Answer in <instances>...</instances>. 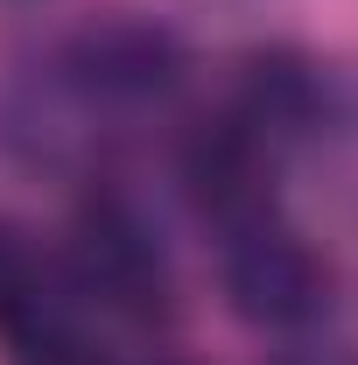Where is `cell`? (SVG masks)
I'll return each mask as SVG.
<instances>
[{
    "instance_id": "obj_1",
    "label": "cell",
    "mask_w": 358,
    "mask_h": 365,
    "mask_svg": "<svg viewBox=\"0 0 358 365\" xmlns=\"http://www.w3.org/2000/svg\"><path fill=\"white\" fill-rule=\"evenodd\" d=\"M225 295L246 323H267V330H288L323 309V260L295 232H267L246 225L225 253Z\"/></svg>"
},
{
    "instance_id": "obj_2",
    "label": "cell",
    "mask_w": 358,
    "mask_h": 365,
    "mask_svg": "<svg viewBox=\"0 0 358 365\" xmlns=\"http://www.w3.org/2000/svg\"><path fill=\"white\" fill-rule=\"evenodd\" d=\"M78 267H85L91 295L127 309V317H162L169 309V274L155 239L134 225L127 204H91L85 225H78Z\"/></svg>"
},
{
    "instance_id": "obj_3",
    "label": "cell",
    "mask_w": 358,
    "mask_h": 365,
    "mask_svg": "<svg viewBox=\"0 0 358 365\" xmlns=\"http://www.w3.org/2000/svg\"><path fill=\"white\" fill-rule=\"evenodd\" d=\"M183 182L197 197L204 218L218 225H253L260 218V197H267V155H260V134L239 127V120H218L183 148Z\"/></svg>"
},
{
    "instance_id": "obj_4",
    "label": "cell",
    "mask_w": 358,
    "mask_h": 365,
    "mask_svg": "<svg viewBox=\"0 0 358 365\" xmlns=\"http://www.w3.org/2000/svg\"><path fill=\"white\" fill-rule=\"evenodd\" d=\"M91 63H98V78L106 85H162L169 78V43L162 36H148V29H106V36H91Z\"/></svg>"
},
{
    "instance_id": "obj_5",
    "label": "cell",
    "mask_w": 358,
    "mask_h": 365,
    "mask_svg": "<svg viewBox=\"0 0 358 365\" xmlns=\"http://www.w3.org/2000/svg\"><path fill=\"white\" fill-rule=\"evenodd\" d=\"M7 344H14V365H106L85 337L71 330V323L43 317V309H36L29 323H14V330H7Z\"/></svg>"
},
{
    "instance_id": "obj_6",
    "label": "cell",
    "mask_w": 358,
    "mask_h": 365,
    "mask_svg": "<svg viewBox=\"0 0 358 365\" xmlns=\"http://www.w3.org/2000/svg\"><path fill=\"white\" fill-rule=\"evenodd\" d=\"M310 113V78L288 56H260L253 63V120H295Z\"/></svg>"
},
{
    "instance_id": "obj_7",
    "label": "cell",
    "mask_w": 358,
    "mask_h": 365,
    "mask_svg": "<svg viewBox=\"0 0 358 365\" xmlns=\"http://www.w3.org/2000/svg\"><path fill=\"white\" fill-rule=\"evenodd\" d=\"M36 317V295H29V260H21V246H14V232L0 225V330H14V323Z\"/></svg>"
},
{
    "instance_id": "obj_8",
    "label": "cell",
    "mask_w": 358,
    "mask_h": 365,
    "mask_svg": "<svg viewBox=\"0 0 358 365\" xmlns=\"http://www.w3.org/2000/svg\"><path fill=\"white\" fill-rule=\"evenodd\" d=\"M281 365H344L337 351H302V359H281Z\"/></svg>"
}]
</instances>
